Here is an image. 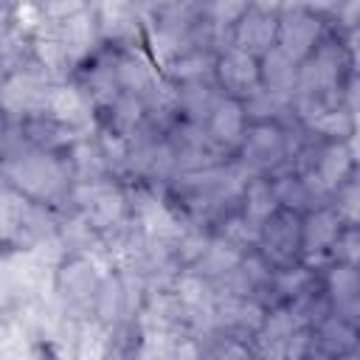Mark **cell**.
<instances>
[{"label":"cell","mask_w":360,"mask_h":360,"mask_svg":"<svg viewBox=\"0 0 360 360\" xmlns=\"http://www.w3.org/2000/svg\"><path fill=\"white\" fill-rule=\"evenodd\" d=\"M214 65H217V51H188L174 56L169 65H163L160 73L172 84H188V82L214 79Z\"/></svg>","instance_id":"19"},{"label":"cell","mask_w":360,"mask_h":360,"mask_svg":"<svg viewBox=\"0 0 360 360\" xmlns=\"http://www.w3.org/2000/svg\"><path fill=\"white\" fill-rule=\"evenodd\" d=\"M177 87V110L180 118L188 124H208L214 115L217 104L222 101V90L217 79H202V82H188V84H174Z\"/></svg>","instance_id":"14"},{"label":"cell","mask_w":360,"mask_h":360,"mask_svg":"<svg viewBox=\"0 0 360 360\" xmlns=\"http://www.w3.org/2000/svg\"><path fill=\"white\" fill-rule=\"evenodd\" d=\"M329 262L360 267V225H352V222L343 225V231L338 233V239L329 250Z\"/></svg>","instance_id":"24"},{"label":"cell","mask_w":360,"mask_h":360,"mask_svg":"<svg viewBox=\"0 0 360 360\" xmlns=\"http://www.w3.org/2000/svg\"><path fill=\"white\" fill-rule=\"evenodd\" d=\"M332 205L343 217V222L360 225V177H352L346 186H340L332 194Z\"/></svg>","instance_id":"25"},{"label":"cell","mask_w":360,"mask_h":360,"mask_svg":"<svg viewBox=\"0 0 360 360\" xmlns=\"http://www.w3.org/2000/svg\"><path fill=\"white\" fill-rule=\"evenodd\" d=\"M73 360H112V332L84 321L73 338Z\"/></svg>","instance_id":"21"},{"label":"cell","mask_w":360,"mask_h":360,"mask_svg":"<svg viewBox=\"0 0 360 360\" xmlns=\"http://www.w3.org/2000/svg\"><path fill=\"white\" fill-rule=\"evenodd\" d=\"M301 222L304 214L290 211V208H278L262 228H259V242L256 250L278 270V267H290L298 264L304 259L301 253Z\"/></svg>","instance_id":"5"},{"label":"cell","mask_w":360,"mask_h":360,"mask_svg":"<svg viewBox=\"0 0 360 360\" xmlns=\"http://www.w3.org/2000/svg\"><path fill=\"white\" fill-rule=\"evenodd\" d=\"M202 360H256V349H253V340L225 335V332H211L205 338Z\"/></svg>","instance_id":"22"},{"label":"cell","mask_w":360,"mask_h":360,"mask_svg":"<svg viewBox=\"0 0 360 360\" xmlns=\"http://www.w3.org/2000/svg\"><path fill=\"white\" fill-rule=\"evenodd\" d=\"M352 79H354V59L346 45V37L329 28L321 45L298 65L295 96L321 98V101H346V90Z\"/></svg>","instance_id":"3"},{"label":"cell","mask_w":360,"mask_h":360,"mask_svg":"<svg viewBox=\"0 0 360 360\" xmlns=\"http://www.w3.org/2000/svg\"><path fill=\"white\" fill-rule=\"evenodd\" d=\"M248 110H245V101L239 98H231V96H222V101L217 104L214 115L208 118L205 129L211 135V141L225 152V155H236L242 141H245V132H248Z\"/></svg>","instance_id":"13"},{"label":"cell","mask_w":360,"mask_h":360,"mask_svg":"<svg viewBox=\"0 0 360 360\" xmlns=\"http://www.w3.org/2000/svg\"><path fill=\"white\" fill-rule=\"evenodd\" d=\"M278 8L281 3H248V11L233 25L228 45L248 51L253 56H264L276 48L278 39Z\"/></svg>","instance_id":"7"},{"label":"cell","mask_w":360,"mask_h":360,"mask_svg":"<svg viewBox=\"0 0 360 360\" xmlns=\"http://www.w3.org/2000/svg\"><path fill=\"white\" fill-rule=\"evenodd\" d=\"M214 79L219 84V90L231 98L248 101L256 93H262V70H259V56L239 51L233 45H225L217 53V65H214Z\"/></svg>","instance_id":"9"},{"label":"cell","mask_w":360,"mask_h":360,"mask_svg":"<svg viewBox=\"0 0 360 360\" xmlns=\"http://www.w3.org/2000/svg\"><path fill=\"white\" fill-rule=\"evenodd\" d=\"M360 346V329L332 312L323 323L312 329V354L309 360H346Z\"/></svg>","instance_id":"12"},{"label":"cell","mask_w":360,"mask_h":360,"mask_svg":"<svg viewBox=\"0 0 360 360\" xmlns=\"http://www.w3.org/2000/svg\"><path fill=\"white\" fill-rule=\"evenodd\" d=\"M248 11V3H231V0H214V3H202V14L211 22V28L222 37V42L228 45V37L233 31V25L239 22V17Z\"/></svg>","instance_id":"23"},{"label":"cell","mask_w":360,"mask_h":360,"mask_svg":"<svg viewBox=\"0 0 360 360\" xmlns=\"http://www.w3.org/2000/svg\"><path fill=\"white\" fill-rule=\"evenodd\" d=\"M6 121H11V118H6ZM14 124L20 127V135L28 146L42 149V152H53V155H68L70 146L84 135L82 129H76V127H70L53 115H45V112L20 118Z\"/></svg>","instance_id":"10"},{"label":"cell","mask_w":360,"mask_h":360,"mask_svg":"<svg viewBox=\"0 0 360 360\" xmlns=\"http://www.w3.org/2000/svg\"><path fill=\"white\" fill-rule=\"evenodd\" d=\"M321 284V270L298 262L290 267H278L273 276V287H270V301L276 304H290L301 295H307L309 290H315Z\"/></svg>","instance_id":"17"},{"label":"cell","mask_w":360,"mask_h":360,"mask_svg":"<svg viewBox=\"0 0 360 360\" xmlns=\"http://www.w3.org/2000/svg\"><path fill=\"white\" fill-rule=\"evenodd\" d=\"M278 197H276V188H273V180L267 174H256L245 183L242 188V197H239V214L248 225L253 228H262L276 211H278Z\"/></svg>","instance_id":"15"},{"label":"cell","mask_w":360,"mask_h":360,"mask_svg":"<svg viewBox=\"0 0 360 360\" xmlns=\"http://www.w3.org/2000/svg\"><path fill=\"white\" fill-rule=\"evenodd\" d=\"M3 183L31 202L62 211L73 186V174L65 155L42 152L25 143L17 152L3 155Z\"/></svg>","instance_id":"1"},{"label":"cell","mask_w":360,"mask_h":360,"mask_svg":"<svg viewBox=\"0 0 360 360\" xmlns=\"http://www.w3.org/2000/svg\"><path fill=\"white\" fill-rule=\"evenodd\" d=\"M87 217V222L93 225V231L104 239L110 233H115L118 228H124L132 219V205L127 197V188L118 180L104 183V188L93 197V202L82 211Z\"/></svg>","instance_id":"11"},{"label":"cell","mask_w":360,"mask_h":360,"mask_svg":"<svg viewBox=\"0 0 360 360\" xmlns=\"http://www.w3.org/2000/svg\"><path fill=\"white\" fill-rule=\"evenodd\" d=\"M357 172V158H354V146L352 143H329L323 141L318 149V158L309 169L307 183L312 186V191L318 194V200L332 202V194L346 186Z\"/></svg>","instance_id":"6"},{"label":"cell","mask_w":360,"mask_h":360,"mask_svg":"<svg viewBox=\"0 0 360 360\" xmlns=\"http://www.w3.org/2000/svg\"><path fill=\"white\" fill-rule=\"evenodd\" d=\"M329 34V20L323 3H281L278 8V39L276 48L292 62H304L321 39Z\"/></svg>","instance_id":"4"},{"label":"cell","mask_w":360,"mask_h":360,"mask_svg":"<svg viewBox=\"0 0 360 360\" xmlns=\"http://www.w3.org/2000/svg\"><path fill=\"white\" fill-rule=\"evenodd\" d=\"M259 70H262V90L273 93L278 98H290L295 96L298 87V62H292L284 51L273 48L259 59Z\"/></svg>","instance_id":"16"},{"label":"cell","mask_w":360,"mask_h":360,"mask_svg":"<svg viewBox=\"0 0 360 360\" xmlns=\"http://www.w3.org/2000/svg\"><path fill=\"white\" fill-rule=\"evenodd\" d=\"M343 225L346 222L332 202L309 208L301 222V253H304L301 262L315 270H323L329 264V250H332L338 233L343 231Z\"/></svg>","instance_id":"8"},{"label":"cell","mask_w":360,"mask_h":360,"mask_svg":"<svg viewBox=\"0 0 360 360\" xmlns=\"http://www.w3.org/2000/svg\"><path fill=\"white\" fill-rule=\"evenodd\" d=\"M270 180H273V188H276V197H278V205L281 208L307 214L309 208L323 205V200H318V194L312 191V186L307 183V177L295 174L292 169H281V172L270 174Z\"/></svg>","instance_id":"18"},{"label":"cell","mask_w":360,"mask_h":360,"mask_svg":"<svg viewBox=\"0 0 360 360\" xmlns=\"http://www.w3.org/2000/svg\"><path fill=\"white\" fill-rule=\"evenodd\" d=\"M321 284L329 295V301L338 307L349 304L352 298L360 295V267L354 264H340V262H329L321 270Z\"/></svg>","instance_id":"20"},{"label":"cell","mask_w":360,"mask_h":360,"mask_svg":"<svg viewBox=\"0 0 360 360\" xmlns=\"http://www.w3.org/2000/svg\"><path fill=\"white\" fill-rule=\"evenodd\" d=\"M115 270L112 262L96 250V253H65L51 276V295L62 307L68 318L76 323L93 321V309L104 284V276Z\"/></svg>","instance_id":"2"}]
</instances>
